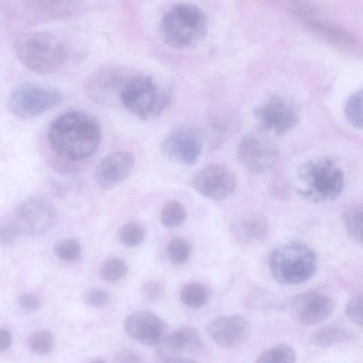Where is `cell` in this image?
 Returning a JSON list of instances; mask_svg holds the SVG:
<instances>
[{
    "mask_svg": "<svg viewBox=\"0 0 363 363\" xmlns=\"http://www.w3.org/2000/svg\"><path fill=\"white\" fill-rule=\"evenodd\" d=\"M54 342V336L50 331L40 330L31 335L29 346L34 352L45 354L52 350Z\"/></svg>",
    "mask_w": 363,
    "mask_h": 363,
    "instance_id": "cell-31",
    "label": "cell"
},
{
    "mask_svg": "<svg viewBox=\"0 0 363 363\" xmlns=\"http://www.w3.org/2000/svg\"><path fill=\"white\" fill-rule=\"evenodd\" d=\"M342 221L347 234L357 242H362L363 208L362 203H354L342 213Z\"/></svg>",
    "mask_w": 363,
    "mask_h": 363,
    "instance_id": "cell-22",
    "label": "cell"
},
{
    "mask_svg": "<svg viewBox=\"0 0 363 363\" xmlns=\"http://www.w3.org/2000/svg\"><path fill=\"white\" fill-rule=\"evenodd\" d=\"M297 178V194L314 203L336 200L345 186L343 171L328 157L311 159L302 163L298 169Z\"/></svg>",
    "mask_w": 363,
    "mask_h": 363,
    "instance_id": "cell-2",
    "label": "cell"
},
{
    "mask_svg": "<svg viewBox=\"0 0 363 363\" xmlns=\"http://www.w3.org/2000/svg\"><path fill=\"white\" fill-rule=\"evenodd\" d=\"M116 363H146L143 357L137 352L125 349L116 357Z\"/></svg>",
    "mask_w": 363,
    "mask_h": 363,
    "instance_id": "cell-37",
    "label": "cell"
},
{
    "mask_svg": "<svg viewBox=\"0 0 363 363\" xmlns=\"http://www.w3.org/2000/svg\"><path fill=\"white\" fill-rule=\"evenodd\" d=\"M12 342L11 334L6 330L0 328V352L9 348Z\"/></svg>",
    "mask_w": 363,
    "mask_h": 363,
    "instance_id": "cell-38",
    "label": "cell"
},
{
    "mask_svg": "<svg viewBox=\"0 0 363 363\" xmlns=\"http://www.w3.org/2000/svg\"><path fill=\"white\" fill-rule=\"evenodd\" d=\"M157 350V357L162 363L181 357L183 353L196 352L201 350L203 343L197 330L182 327L168 334Z\"/></svg>",
    "mask_w": 363,
    "mask_h": 363,
    "instance_id": "cell-19",
    "label": "cell"
},
{
    "mask_svg": "<svg viewBox=\"0 0 363 363\" xmlns=\"http://www.w3.org/2000/svg\"><path fill=\"white\" fill-rule=\"evenodd\" d=\"M62 100L61 92L33 82L16 86L8 99V108L16 116L30 118L55 107Z\"/></svg>",
    "mask_w": 363,
    "mask_h": 363,
    "instance_id": "cell-7",
    "label": "cell"
},
{
    "mask_svg": "<svg viewBox=\"0 0 363 363\" xmlns=\"http://www.w3.org/2000/svg\"><path fill=\"white\" fill-rule=\"evenodd\" d=\"M191 251L190 243L183 238L172 239L167 246V255L170 261L176 264L186 262L191 255Z\"/></svg>",
    "mask_w": 363,
    "mask_h": 363,
    "instance_id": "cell-27",
    "label": "cell"
},
{
    "mask_svg": "<svg viewBox=\"0 0 363 363\" xmlns=\"http://www.w3.org/2000/svg\"><path fill=\"white\" fill-rule=\"evenodd\" d=\"M145 238L143 227L133 222L123 225L119 230V239L126 247H135L140 245Z\"/></svg>",
    "mask_w": 363,
    "mask_h": 363,
    "instance_id": "cell-30",
    "label": "cell"
},
{
    "mask_svg": "<svg viewBox=\"0 0 363 363\" xmlns=\"http://www.w3.org/2000/svg\"><path fill=\"white\" fill-rule=\"evenodd\" d=\"M207 287L199 282L189 283L181 290L182 302L188 307L200 308L206 304L208 299Z\"/></svg>",
    "mask_w": 363,
    "mask_h": 363,
    "instance_id": "cell-23",
    "label": "cell"
},
{
    "mask_svg": "<svg viewBox=\"0 0 363 363\" xmlns=\"http://www.w3.org/2000/svg\"><path fill=\"white\" fill-rule=\"evenodd\" d=\"M186 217L185 208L177 201H167L161 210V222L164 225L169 228L180 225L185 220Z\"/></svg>",
    "mask_w": 363,
    "mask_h": 363,
    "instance_id": "cell-25",
    "label": "cell"
},
{
    "mask_svg": "<svg viewBox=\"0 0 363 363\" xmlns=\"http://www.w3.org/2000/svg\"><path fill=\"white\" fill-rule=\"evenodd\" d=\"M141 291L145 299L150 302H155L162 296L164 286L158 281L149 280L144 282Z\"/></svg>",
    "mask_w": 363,
    "mask_h": 363,
    "instance_id": "cell-34",
    "label": "cell"
},
{
    "mask_svg": "<svg viewBox=\"0 0 363 363\" xmlns=\"http://www.w3.org/2000/svg\"><path fill=\"white\" fill-rule=\"evenodd\" d=\"M315 252L307 245L291 242L276 247L269 255V268L273 277L285 285L309 280L317 270Z\"/></svg>",
    "mask_w": 363,
    "mask_h": 363,
    "instance_id": "cell-6",
    "label": "cell"
},
{
    "mask_svg": "<svg viewBox=\"0 0 363 363\" xmlns=\"http://www.w3.org/2000/svg\"><path fill=\"white\" fill-rule=\"evenodd\" d=\"M53 250L59 259L66 262H75L81 255L82 247L77 240L65 238L56 242Z\"/></svg>",
    "mask_w": 363,
    "mask_h": 363,
    "instance_id": "cell-28",
    "label": "cell"
},
{
    "mask_svg": "<svg viewBox=\"0 0 363 363\" xmlns=\"http://www.w3.org/2000/svg\"><path fill=\"white\" fill-rule=\"evenodd\" d=\"M334 308L333 301L317 291H307L297 295L292 303V313L298 323L311 326L328 319Z\"/></svg>",
    "mask_w": 363,
    "mask_h": 363,
    "instance_id": "cell-15",
    "label": "cell"
},
{
    "mask_svg": "<svg viewBox=\"0 0 363 363\" xmlns=\"http://www.w3.org/2000/svg\"><path fill=\"white\" fill-rule=\"evenodd\" d=\"M345 313L356 324L362 325V296L361 294L353 296L348 301Z\"/></svg>",
    "mask_w": 363,
    "mask_h": 363,
    "instance_id": "cell-32",
    "label": "cell"
},
{
    "mask_svg": "<svg viewBox=\"0 0 363 363\" xmlns=\"http://www.w3.org/2000/svg\"><path fill=\"white\" fill-rule=\"evenodd\" d=\"M13 49L19 61L29 70L48 74L60 69L67 57L63 43L43 31H28L18 35Z\"/></svg>",
    "mask_w": 363,
    "mask_h": 363,
    "instance_id": "cell-3",
    "label": "cell"
},
{
    "mask_svg": "<svg viewBox=\"0 0 363 363\" xmlns=\"http://www.w3.org/2000/svg\"><path fill=\"white\" fill-rule=\"evenodd\" d=\"M110 300L108 292L100 288L90 289L85 294L86 302L93 307H103L107 305Z\"/></svg>",
    "mask_w": 363,
    "mask_h": 363,
    "instance_id": "cell-33",
    "label": "cell"
},
{
    "mask_svg": "<svg viewBox=\"0 0 363 363\" xmlns=\"http://www.w3.org/2000/svg\"><path fill=\"white\" fill-rule=\"evenodd\" d=\"M124 328L130 337L149 346L159 345L168 335L166 323L147 311L129 315L125 320Z\"/></svg>",
    "mask_w": 363,
    "mask_h": 363,
    "instance_id": "cell-14",
    "label": "cell"
},
{
    "mask_svg": "<svg viewBox=\"0 0 363 363\" xmlns=\"http://www.w3.org/2000/svg\"><path fill=\"white\" fill-rule=\"evenodd\" d=\"M208 21L204 12L196 5L180 3L172 6L160 24L162 40L176 50L191 48L206 35Z\"/></svg>",
    "mask_w": 363,
    "mask_h": 363,
    "instance_id": "cell-4",
    "label": "cell"
},
{
    "mask_svg": "<svg viewBox=\"0 0 363 363\" xmlns=\"http://www.w3.org/2000/svg\"><path fill=\"white\" fill-rule=\"evenodd\" d=\"M20 308L26 312H34L40 307L39 298L33 294L25 293L18 298Z\"/></svg>",
    "mask_w": 363,
    "mask_h": 363,
    "instance_id": "cell-35",
    "label": "cell"
},
{
    "mask_svg": "<svg viewBox=\"0 0 363 363\" xmlns=\"http://www.w3.org/2000/svg\"><path fill=\"white\" fill-rule=\"evenodd\" d=\"M345 114L347 121L354 127L362 126V91H356L347 100Z\"/></svg>",
    "mask_w": 363,
    "mask_h": 363,
    "instance_id": "cell-26",
    "label": "cell"
},
{
    "mask_svg": "<svg viewBox=\"0 0 363 363\" xmlns=\"http://www.w3.org/2000/svg\"><path fill=\"white\" fill-rule=\"evenodd\" d=\"M91 363H106L104 361H101V360H97V361H94V362H92Z\"/></svg>",
    "mask_w": 363,
    "mask_h": 363,
    "instance_id": "cell-40",
    "label": "cell"
},
{
    "mask_svg": "<svg viewBox=\"0 0 363 363\" xmlns=\"http://www.w3.org/2000/svg\"><path fill=\"white\" fill-rule=\"evenodd\" d=\"M354 338L355 335L349 330L334 326H325L318 329L312 334L311 342L316 347H326Z\"/></svg>",
    "mask_w": 363,
    "mask_h": 363,
    "instance_id": "cell-21",
    "label": "cell"
},
{
    "mask_svg": "<svg viewBox=\"0 0 363 363\" xmlns=\"http://www.w3.org/2000/svg\"><path fill=\"white\" fill-rule=\"evenodd\" d=\"M254 116L264 132L281 135L294 128L299 120V111L289 99L274 95L254 110Z\"/></svg>",
    "mask_w": 363,
    "mask_h": 363,
    "instance_id": "cell-10",
    "label": "cell"
},
{
    "mask_svg": "<svg viewBox=\"0 0 363 363\" xmlns=\"http://www.w3.org/2000/svg\"><path fill=\"white\" fill-rule=\"evenodd\" d=\"M162 363H196L194 360L187 357H176L168 359Z\"/></svg>",
    "mask_w": 363,
    "mask_h": 363,
    "instance_id": "cell-39",
    "label": "cell"
},
{
    "mask_svg": "<svg viewBox=\"0 0 363 363\" xmlns=\"http://www.w3.org/2000/svg\"><path fill=\"white\" fill-rule=\"evenodd\" d=\"M131 75L118 66L100 67L86 80V92L94 101L104 105L120 103L121 91Z\"/></svg>",
    "mask_w": 363,
    "mask_h": 363,
    "instance_id": "cell-12",
    "label": "cell"
},
{
    "mask_svg": "<svg viewBox=\"0 0 363 363\" xmlns=\"http://www.w3.org/2000/svg\"><path fill=\"white\" fill-rule=\"evenodd\" d=\"M193 186L203 196L219 201L234 193L237 181L228 169L220 164H211L194 176Z\"/></svg>",
    "mask_w": 363,
    "mask_h": 363,
    "instance_id": "cell-13",
    "label": "cell"
},
{
    "mask_svg": "<svg viewBox=\"0 0 363 363\" xmlns=\"http://www.w3.org/2000/svg\"><path fill=\"white\" fill-rule=\"evenodd\" d=\"M18 235L12 223H0V244L12 245Z\"/></svg>",
    "mask_w": 363,
    "mask_h": 363,
    "instance_id": "cell-36",
    "label": "cell"
},
{
    "mask_svg": "<svg viewBox=\"0 0 363 363\" xmlns=\"http://www.w3.org/2000/svg\"><path fill=\"white\" fill-rule=\"evenodd\" d=\"M236 154L241 164L257 174L269 171L276 164L279 150L267 132L260 129L249 132L240 139Z\"/></svg>",
    "mask_w": 363,
    "mask_h": 363,
    "instance_id": "cell-8",
    "label": "cell"
},
{
    "mask_svg": "<svg viewBox=\"0 0 363 363\" xmlns=\"http://www.w3.org/2000/svg\"><path fill=\"white\" fill-rule=\"evenodd\" d=\"M306 23L309 28L335 45L346 50H353L358 46L354 36L337 25L317 20H308Z\"/></svg>",
    "mask_w": 363,
    "mask_h": 363,
    "instance_id": "cell-20",
    "label": "cell"
},
{
    "mask_svg": "<svg viewBox=\"0 0 363 363\" xmlns=\"http://www.w3.org/2000/svg\"><path fill=\"white\" fill-rule=\"evenodd\" d=\"M294 350L286 345H277L264 352L255 363H296Z\"/></svg>",
    "mask_w": 363,
    "mask_h": 363,
    "instance_id": "cell-24",
    "label": "cell"
},
{
    "mask_svg": "<svg viewBox=\"0 0 363 363\" xmlns=\"http://www.w3.org/2000/svg\"><path fill=\"white\" fill-rule=\"evenodd\" d=\"M161 149L163 155L171 161L192 165L198 160L201 153V133L193 125H178L164 138Z\"/></svg>",
    "mask_w": 363,
    "mask_h": 363,
    "instance_id": "cell-11",
    "label": "cell"
},
{
    "mask_svg": "<svg viewBox=\"0 0 363 363\" xmlns=\"http://www.w3.org/2000/svg\"><path fill=\"white\" fill-rule=\"evenodd\" d=\"M55 220V211L48 201L31 197L18 205L11 223L18 235L35 237L48 231Z\"/></svg>",
    "mask_w": 363,
    "mask_h": 363,
    "instance_id": "cell-9",
    "label": "cell"
},
{
    "mask_svg": "<svg viewBox=\"0 0 363 363\" xmlns=\"http://www.w3.org/2000/svg\"><path fill=\"white\" fill-rule=\"evenodd\" d=\"M127 270L126 263L122 259L113 257L104 262L101 268V274L106 281L114 282L125 277Z\"/></svg>",
    "mask_w": 363,
    "mask_h": 363,
    "instance_id": "cell-29",
    "label": "cell"
},
{
    "mask_svg": "<svg viewBox=\"0 0 363 363\" xmlns=\"http://www.w3.org/2000/svg\"><path fill=\"white\" fill-rule=\"evenodd\" d=\"M135 164L134 155L127 151H118L104 157L94 172L96 184L103 189H110L123 182Z\"/></svg>",
    "mask_w": 363,
    "mask_h": 363,
    "instance_id": "cell-17",
    "label": "cell"
},
{
    "mask_svg": "<svg viewBox=\"0 0 363 363\" xmlns=\"http://www.w3.org/2000/svg\"><path fill=\"white\" fill-rule=\"evenodd\" d=\"M171 101L169 91L145 74H132L120 96V104L123 108L142 120L157 118L169 107Z\"/></svg>",
    "mask_w": 363,
    "mask_h": 363,
    "instance_id": "cell-5",
    "label": "cell"
},
{
    "mask_svg": "<svg viewBox=\"0 0 363 363\" xmlns=\"http://www.w3.org/2000/svg\"><path fill=\"white\" fill-rule=\"evenodd\" d=\"M102 138V128L94 115L72 111L60 115L48 131L49 144L60 157L77 161L92 155Z\"/></svg>",
    "mask_w": 363,
    "mask_h": 363,
    "instance_id": "cell-1",
    "label": "cell"
},
{
    "mask_svg": "<svg viewBox=\"0 0 363 363\" xmlns=\"http://www.w3.org/2000/svg\"><path fill=\"white\" fill-rule=\"evenodd\" d=\"M206 330L218 346L231 348L241 345L248 337L250 325L242 315L221 316L210 322Z\"/></svg>",
    "mask_w": 363,
    "mask_h": 363,
    "instance_id": "cell-16",
    "label": "cell"
},
{
    "mask_svg": "<svg viewBox=\"0 0 363 363\" xmlns=\"http://www.w3.org/2000/svg\"><path fill=\"white\" fill-rule=\"evenodd\" d=\"M269 231V222L260 213H250L239 217L232 223L230 228L233 240L242 247L260 243L267 237Z\"/></svg>",
    "mask_w": 363,
    "mask_h": 363,
    "instance_id": "cell-18",
    "label": "cell"
}]
</instances>
